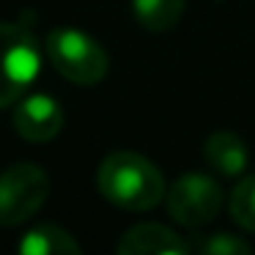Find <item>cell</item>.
Wrapping results in <instances>:
<instances>
[{"mask_svg":"<svg viewBox=\"0 0 255 255\" xmlns=\"http://www.w3.org/2000/svg\"><path fill=\"white\" fill-rule=\"evenodd\" d=\"M41 69L33 33L22 25L0 22V110L25 96Z\"/></svg>","mask_w":255,"mask_h":255,"instance_id":"2","label":"cell"},{"mask_svg":"<svg viewBox=\"0 0 255 255\" xmlns=\"http://www.w3.org/2000/svg\"><path fill=\"white\" fill-rule=\"evenodd\" d=\"M206 162L214 167L222 176H239L244 173V167L250 165V154L247 145L239 134L233 132H214L209 140H206Z\"/></svg>","mask_w":255,"mask_h":255,"instance_id":"8","label":"cell"},{"mask_svg":"<svg viewBox=\"0 0 255 255\" xmlns=\"http://www.w3.org/2000/svg\"><path fill=\"white\" fill-rule=\"evenodd\" d=\"M96 187L124 211H151L165 198V178L159 167L134 151L107 154L96 173Z\"/></svg>","mask_w":255,"mask_h":255,"instance_id":"1","label":"cell"},{"mask_svg":"<svg viewBox=\"0 0 255 255\" xmlns=\"http://www.w3.org/2000/svg\"><path fill=\"white\" fill-rule=\"evenodd\" d=\"M11 124L19 137L30 143H47L52 140L63 127V110L52 96L47 94H30L22 96L14 107Z\"/></svg>","mask_w":255,"mask_h":255,"instance_id":"6","label":"cell"},{"mask_svg":"<svg viewBox=\"0 0 255 255\" xmlns=\"http://www.w3.org/2000/svg\"><path fill=\"white\" fill-rule=\"evenodd\" d=\"M116 250L121 255H184L192 250V244L159 222H143L129 228L118 239Z\"/></svg>","mask_w":255,"mask_h":255,"instance_id":"7","label":"cell"},{"mask_svg":"<svg viewBox=\"0 0 255 255\" xmlns=\"http://www.w3.org/2000/svg\"><path fill=\"white\" fill-rule=\"evenodd\" d=\"M50 178L33 162H17L0 170V225H19L44 206Z\"/></svg>","mask_w":255,"mask_h":255,"instance_id":"4","label":"cell"},{"mask_svg":"<svg viewBox=\"0 0 255 255\" xmlns=\"http://www.w3.org/2000/svg\"><path fill=\"white\" fill-rule=\"evenodd\" d=\"M17 250L22 255H77L83 253L80 242L58 225H36L22 233Z\"/></svg>","mask_w":255,"mask_h":255,"instance_id":"9","label":"cell"},{"mask_svg":"<svg viewBox=\"0 0 255 255\" xmlns=\"http://www.w3.org/2000/svg\"><path fill=\"white\" fill-rule=\"evenodd\" d=\"M231 217L244 228L255 233V173L244 176L231 192Z\"/></svg>","mask_w":255,"mask_h":255,"instance_id":"11","label":"cell"},{"mask_svg":"<svg viewBox=\"0 0 255 255\" xmlns=\"http://www.w3.org/2000/svg\"><path fill=\"white\" fill-rule=\"evenodd\" d=\"M184 6H187V0H132V11L137 22L154 33L173 28L181 19Z\"/></svg>","mask_w":255,"mask_h":255,"instance_id":"10","label":"cell"},{"mask_svg":"<svg viewBox=\"0 0 255 255\" xmlns=\"http://www.w3.org/2000/svg\"><path fill=\"white\" fill-rule=\"evenodd\" d=\"M250 250L253 247L244 239L233 236V233H214V236H209L200 244L203 255H247Z\"/></svg>","mask_w":255,"mask_h":255,"instance_id":"12","label":"cell"},{"mask_svg":"<svg viewBox=\"0 0 255 255\" xmlns=\"http://www.w3.org/2000/svg\"><path fill=\"white\" fill-rule=\"evenodd\" d=\"M47 55L52 66L74 85H96L107 77V52L99 41L74 28H58L47 36Z\"/></svg>","mask_w":255,"mask_h":255,"instance_id":"3","label":"cell"},{"mask_svg":"<svg viewBox=\"0 0 255 255\" xmlns=\"http://www.w3.org/2000/svg\"><path fill=\"white\" fill-rule=\"evenodd\" d=\"M222 209V189L211 176L187 173L167 189V211L184 228H200Z\"/></svg>","mask_w":255,"mask_h":255,"instance_id":"5","label":"cell"}]
</instances>
